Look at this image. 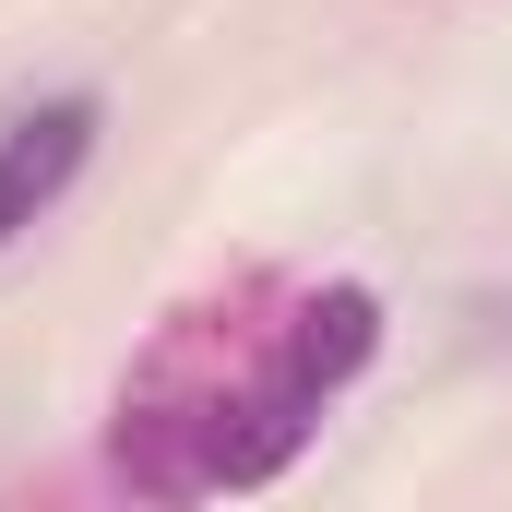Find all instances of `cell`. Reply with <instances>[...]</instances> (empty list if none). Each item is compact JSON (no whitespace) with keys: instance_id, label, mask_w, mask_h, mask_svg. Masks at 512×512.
<instances>
[{"instance_id":"obj_2","label":"cell","mask_w":512,"mask_h":512,"mask_svg":"<svg viewBox=\"0 0 512 512\" xmlns=\"http://www.w3.org/2000/svg\"><path fill=\"white\" fill-rule=\"evenodd\" d=\"M96 131H108V96L96 84H48L24 108H0V251H24L96 167Z\"/></svg>"},{"instance_id":"obj_1","label":"cell","mask_w":512,"mask_h":512,"mask_svg":"<svg viewBox=\"0 0 512 512\" xmlns=\"http://www.w3.org/2000/svg\"><path fill=\"white\" fill-rule=\"evenodd\" d=\"M382 358L370 286H310L274 322H239L215 358V322L167 334V358L120 393V477L143 489H262L298 465V441L346 405V382Z\"/></svg>"}]
</instances>
